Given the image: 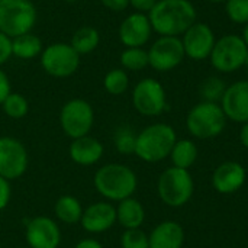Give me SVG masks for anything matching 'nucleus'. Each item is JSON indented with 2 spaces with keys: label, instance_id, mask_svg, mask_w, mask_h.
<instances>
[{
  "label": "nucleus",
  "instance_id": "f257e3e1",
  "mask_svg": "<svg viewBox=\"0 0 248 248\" xmlns=\"http://www.w3.org/2000/svg\"><path fill=\"white\" fill-rule=\"evenodd\" d=\"M198 13L190 0H157L148 19L160 36H180L195 22Z\"/></svg>",
  "mask_w": 248,
  "mask_h": 248
},
{
  "label": "nucleus",
  "instance_id": "f03ea898",
  "mask_svg": "<svg viewBox=\"0 0 248 248\" xmlns=\"http://www.w3.org/2000/svg\"><path fill=\"white\" fill-rule=\"evenodd\" d=\"M93 185L97 193L106 201L121 202L132 198L138 186V179L134 170L128 166L121 163H109L96 171Z\"/></svg>",
  "mask_w": 248,
  "mask_h": 248
},
{
  "label": "nucleus",
  "instance_id": "7ed1b4c3",
  "mask_svg": "<svg viewBox=\"0 0 248 248\" xmlns=\"http://www.w3.org/2000/svg\"><path fill=\"white\" fill-rule=\"evenodd\" d=\"M177 141L176 131L167 124H153L137 135L135 155L145 163H158L167 158Z\"/></svg>",
  "mask_w": 248,
  "mask_h": 248
},
{
  "label": "nucleus",
  "instance_id": "20e7f679",
  "mask_svg": "<svg viewBox=\"0 0 248 248\" xmlns=\"http://www.w3.org/2000/svg\"><path fill=\"white\" fill-rule=\"evenodd\" d=\"M187 131L199 140H209L221 135L227 126V116L219 103L205 102L195 105L186 116Z\"/></svg>",
  "mask_w": 248,
  "mask_h": 248
},
{
  "label": "nucleus",
  "instance_id": "39448f33",
  "mask_svg": "<svg viewBox=\"0 0 248 248\" xmlns=\"http://www.w3.org/2000/svg\"><path fill=\"white\" fill-rule=\"evenodd\" d=\"M38 19L32 0H0V32L15 38L32 32Z\"/></svg>",
  "mask_w": 248,
  "mask_h": 248
},
{
  "label": "nucleus",
  "instance_id": "423d86ee",
  "mask_svg": "<svg viewBox=\"0 0 248 248\" xmlns=\"http://www.w3.org/2000/svg\"><path fill=\"white\" fill-rule=\"evenodd\" d=\"M193 179L189 170L170 167L164 170L158 179L157 190L160 199L171 208H180L186 205L193 195Z\"/></svg>",
  "mask_w": 248,
  "mask_h": 248
},
{
  "label": "nucleus",
  "instance_id": "0eeeda50",
  "mask_svg": "<svg viewBox=\"0 0 248 248\" xmlns=\"http://www.w3.org/2000/svg\"><path fill=\"white\" fill-rule=\"evenodd\" d=\"M39 62L48 76L67 78L78 70L81 55L70 45V42H52L42 49Z\"/></svg>",
  "mask_w": 248,
  "mask_h": 248
},
{
  "label": "nucleus",
  "instance_id": "6e6552de",
  "mask_svg": "<svg viewBox=\"0 0 248 248\" xmlns=\"http://www.w3.org/2000/svg\"><path fill=\"white\" fill-rule=\"evenodd\" d=\"M247 54L248 46L243 36H238L235 33H227L217 39L209 61L217 71L230 74L246 65Z\"/></svg>",
  "mask_w": 248,
  "mask_h": 248
},
{
  "label": "nucleus",
  "instance_id": "1a4fd4ad",
  "mask_svg": "<svg viewBox=\"0 0 248 248\" xmlns=\"http://www.w3.org/2000/svg\"><path fill=\"white\" fill-rule=\"evenodd\" d=\"M60 124L62 132L71 138H81L90 134L94 124V110L84 99H71L64 103L60 112Z\"/></svg>",
  "mask_w": 248,
  "mask_h": 248
},
{
  "label": "nucleus",
  "instance_id": "9d476101",
  "mask_svg": "<svg viewBox=\"0 0 248 248\" xmlns=\"http://www.w3.org/2000/svg\"><path fill=\"white\" fill-rule=\"evenodd\" d=\"M132 105L142 116H158L167 108V97L163 84L151 77L140 80L132 90Z\"/></svg>",
  "mask_w": 248,
  "mask_h": 248
},
{
  "label": "nucleus",
  "instance_id": "9b49d317",
  "mask_svg": "<svg viewBox=\"0 0 248 248\" xmlns=\"http://www.w3.org/2000/svg\"><path fill=\"white\" fill-rule=\"evenodd\" d=\"M147 51L150 67L160 73L177 68L186 58L180 36H160Z\"/></svg>",
  "mask_w": 248,
  "mask_h": 248
},
{
  "label": "nucleus",
  "instance_id": "f8f14e48",
  "mask_svg": "<svg viewBox=\"0 0 248 248\" xmlns=\"http://www.w3.org/2000/svg\"><path fill=\"white\" fill-rule=\"evenodd\" d=\"M29 157L25 145L12 137H0V176L9 182L22 177L28 169Z\"/></svg>",
  "mask_w": 248,
  "mask_h": 248
},
{
  "label": "nucleus",
  "instance_id": "ddd939ff",
  "mask_svg": "<svg viewBox=\"0 0 248 248\" xmlns=\"http://www.w3.org/2000/svg\"><path fill=\"white\" fill-rule=\"evenodd\" d=\"M182 42L187 58L193 61H203L209 60L217 38L209 25L203 22H195L182 35Z\"/></svg>",
  "mask_w": 248,
  "mask_h": 248
},
{
  "label": "nucleus",
  "instance_id": "4468645a",
  "mask_svg": "<svg viewBox=\"0 0 248 248\" xmlns=\"http://www.w3.org/2000/svg\"><path fill=\"white\" fill-rule=\"evenodd\" d=\"M26 243L29 248H58L61 244V230L48 217H35L26 225Z\"/></svg>",
  "mask_w": 248,
  "mask_h": 248
},
{
  "label": "nucleus",
  "instance_id": "2eb2a0df",
  "mask_svg": "<svg viewBox=\"0 0 248 248\" xmlns=\"http://www.w3.org/2000/svg\"><path fill=\"white\" fill-rule=\"evenodd\" d=\"M153 26L148 19V15L134 12L128 15L121 26H119V41L125 48H132V46H144L151 35H153Z\"/></svg>",
  "mask_w": 248,
  "mask_h": 248
},
{
  "label": "nucleus",
  "instance_id": "dca6fc26",
  "mask_svg": "<svg viewBox=\"0 0 248 248\" xmlns=\"http://www.w3.org/2000/svg\"><path fill=\"white\" fill-rule=\"evenodd\" d=\"M227 119L244 124L248 121V80H238L227 86L219 102Z\"/></svg>",
  "mask_w": 248,
  "mask_h": 248
},
{
  "label": "nucleus",
  "instance_id": "f3484780",
  "mask_svg": "<svg viewBox=\"0 0 248 248\" xmlns=\"http://www.w3.org/2000/svg\"><path fill=\"white\" fill-rule=\"evenodd\" d=\"M80 222L90 234L106 232L116 224V208L110 202H96L84 209Z\"/></svg>",
  "mask_w": 248,
  "mask_h": 248
},
{
  "label": "nucleus",
  "instance_id": "a211bd4d",
  "mask_svg": "<svg viewBox=\"0 0 248 248\" xmlns=\"http://www.w3.org/2000/svg\"><path fill=\"white\" fill-rule=\"evenodd\" d=\"M247 171L237 161H225L217 167L212 176V185L222 195L235 193L246 183Z\"/></svg>",
  "mask_w": 248,
  "mask_h": 248
},
{
  "label": "nucleus",
  "instance_id": "6ab92c4d",
  "mask_svg": "<svg viewBox=\"0 0 248 248\" xmlns=\"http://www.w3.org/2000/svg\"><path fill=\"white\" fill-rule=\"evenodd\" d=\"M71 160L78 166H93L99 163L103 157L105 148L102 142L90 135L76 138L68 148Z\"/></svg>",
  "mask_w": 248,
  "mask_h": 248
},
{
  "label": "nucleus",
  "instance_id": "aec40b11",
  "mask_svg": "<svg viewBox=\"0 0 248 248\" xmlns=\"http://www.w3.org/2000/svg\"><path fill=\"white\" fill-rule=\"evenodd\" d=\"M150 248H182L185 243V231L176 221H164L158 224L148 235Z\"/></svg>",
  "mask_w": 248,
  "mask_h": 248
},
{
  "label": "nucleus",
  "instance_id": "412c9836",
  "mask_svg": "<svg viewBox=\"0 0 248 248\" xmlns=\"http://www.w3.org/2000/svg\"><path fill=\"white\" fill-rule=\"evenodd\" d=\"M145 221V209L134 198L124 199L116 206V222L122 225L125 230L140 228Z\"/></svg>",
  "mask_w": 248,
  "mask_h": 248
},
{
  "label": "nucleus",
  "instance_id": "4be33fe9",
  "mask_svg": "<svg viewBox=\"0 0 248 248\" xmlns=\"http://www.w3.org/2000/svg\"><path fill=\"white\" fill-rule=\"evenodd\" d=\"M42 49L44 46L41 38L32 32L12 38V54L19 60H33L35 57L41 55Z\"/></svg>",
  "mask_w": 248,
  "mask_h": 248
},
{
  "label": "nucleus",
  "instance_id": "5701e85b",
  "mask_svg": "<svg viewBox=\"0 0 248 248\" xmlns=\"http://www.w3.org/2000/svg\"><path fill=\"white\" fill-rule=\"evenodd\" d=\"M83 212H84V209H83L80 201L70 195H64L61 198H58L54 205V214H55L57 219L67 225L80 222Z\"/></svg>",
  "mask_w": 248,
  "mask_h": 248
},
{
  "label": "nucleus",
  "instance_id": "b1692460",
  "mask_svg": "<svg viewBox=\"0 0 248 248\" xmlns=\"http://www.w3.org/2000/svg\"><path fill=\"white\" fill-rule=\"evenodd\" d=\"M100 44V33L93 26H81L78 28L70 41V45L80 54L86 55L93 52Z\"/></svg>",
  "mask_w": 248,
  "mask_h": 248
},
{
  "label": "nucleus",
  "instance_id": "393cba45",
  "mask_svg": "<svg viewBox=\"0 0 248 248\" xmlns=\"http://www.w3.org/2000/svg\"><path fill=\"white\" fill-rule=\"evenodd\" d=\"M170 158L173 167L189 170L198 158V147L190 140H177L170 153Z\"/></svg>",
  "mask_w": 248,
  "mask_h": 248
},
{
  "label": "nucleus",
  "instance_id": "a878e982",
  "mask_svg": "<svg viewBox=\"0 0 248 248\" xmlns=\"http://www.w3.org/2000/svg\"><path fill=\"white\" fill-rule=\"evenodd\" d=\"M121 65L125 71H141L150 65L148 51L144 46L125 48L119 57Z\"/></svg>",
  "mask_w": 248,
  "mask_h": 248
},
{
  "label": "nucleus",
  "instance_id": "bb28decb",
  "mask_svg": "<svg viewBox=\"0 0 248 248\" xmlns=\"http://www.w3.org/2000/svg\"><path fill=\"white\" fill-rule=\"evenodd\" d=\"M105 90L112 96L124 94L129 87V76L124 68H112L103 78Z\"/></svg>",
  "mask_w": 248,
  "mask_h": 248
},
{
  "label": "nucleus",
  "instance_id": "cd10ccee",
  "mask_svg": "<svg viewBox=\"0 0 248 248\" xmlns=\"http://www.w3.org/2000/svg\"><path fill=\"white\" fill-rule=\"evenodd\" d=\"M3 112L6 113V116L12 118V119H22L28 115L29 112V103L26 100V97L20 93H15L12 92L4 102L1 103Z\"/></svg>",
  "mask_w": 248,
  "mask_h": 248
},
{
  "label": "nucleus",
  "instance_id": "c85d7f7f",
  "mask_svg": "<svg viewBox=\"0 0 248 248\" xmlns=\"http://www.w3.org/2000/svg\"><path fill=\"white\" fill-rule=\"evenodd\" d=\"M227 84L219 77H209L206 78L201 86V96L205 102H221L224 93H225Z\"/></svg>",
  "mask_w": 248,
  "mask_h": 248
},
{
  "label": "nucleus",
  "instance_id": "c756f323",
  "mask_svg": "<svg viewBox=\"0 0 248 248\" xmlns=\"http://www.w3.org/2000/svg\"><path fill=\"white\" fill-rule=\"evenodd\" d=\"M137 135L131 128H119L115 134V147L121 154H135Z\"/></svg>",
  "mask_w": 248,
  "mask_h": 248
},
{
  "label": "nucleus",
  "instance_id": "7c9ffc66",
  "mask_svg": "<svg viewBox=\"0 0 248 248\" xmlns=\"http://www.w3.org/2000/svg\"><path fill=\"white\" fill-rule=\"evenodd\" d=\"M225 12L234 23H248V0H228L225 3Z\"/></svg>",
  "mask_w": 248,
  "mask_h": 248
},
{
  "label": "nucleus",
  "instance_id": "2f4dec72",
  "mask_svg": "<svg viewBox=\"0 0 248 248\" xmlns=\"http://www.w3.org/2000/svg\"><path fill=\"white\" fill-rule=\"evenodd\" d=\"M121 246L122 248H150L148 235L140 228L125 230L121 238Z\"/></svg>",
  "mask_w": 248,
  "mask_h": 248
},
{
  "label": "nucleus",
  "instance_id": "473e14b6",
  "mask_svg": "<svg viewBox=\"0 0 248 248\" xmlns=\"http://www.w3.org/2000/svg\"><path fill=\"white\" fill-rule=\"evenodd\" d=\"M13 57L12 54V38L0 32V67Z\"/></svg>",
  "mask_w": 248,
  "mask_h": 248
},
{
  "label": "nucleus",
  "instance_id": "72a5a7b5",
  "mask_svg": "<svg viewBox=\"0 0 248 248\" xmlns=\"http://www.w3.org/2000/svg\"><path fill=\"white\" fill-rule=\"evenodd\" d=\"M12 199V186L10 182L0 176V211L7 208L9 202Z\"/></svg>",
  "mask_w": 248,
  "mask_h": 248
},
{
  "label": "nucleus",
  "instance_id": "f704fd0d",
  "mask_svg": "<svg viewBox=\"0 0 248 248\" xmlns=\"http://www.w3.org/2000/svg\"><path fill=\"white\" fill-rule=\"evenodd\" d=\"M12 93V83L9 76L0 68V106L4 102V99Z\"/></svg>",
  "mask_w": 248,
  "mask_h": 248
},
{
  "label": "nucleus",
  "instance_id": "c9c22d12",
  "mask_svg": "<svg viewBox=\"0 0 248 248\" xmlns=\"http://www.w3.org/2000/svg\"><path fill=\"white\" fill-rule=\"evenodd\" d=\"M157 0H129V6L135 9V12L148 15L150 10L155 6Z\"/></svg>",
  "mask_w": 248,
  "mask_h": 248
},
{
  "label": "nucleus",
  "instance_id": "e433bc0d",
  "mask_svg": "<svg viewBox=\"0 0 248 248\" xmlns=\"http://www.w3.org/2000/svg\"><path fill=\"white\" fill-rule=\"evenodd\" d=\"M100 3L112 12H124L129 6V0H100Z\"/></svg>",
  "mask_w": 248,
  "mask_h": 248
},
{
  "label": "nucleus",
  "instance_id": "4c0bfd02",
  "mask_svg": "<svg viewBox=\"0 0 248 248\" xmlns=\"http://www.w3.org/2000/svg\"><path fill=\"white\" fill-rule=\"evenodd\" d=\"M74 248H103V246L97 241V240H93V238H84L81 241H78Z\"/></svg>",
  "mask_w": 248,
  "mask_h": 248
},
{
  "label": "nucleus",
  "instance_id": "58836bf2",
  "mask_svg": "<svg viewBox=\"0 0 248 248\" xmlns=\"http://www.w3.org/2000/svg\"><path fill=\"white\" fill-rule=\"evenodd\" d=\"M240 141H241V144L248 148V121L247 122H244L243 124V126H241V131H240Z\"/></svg>",
  "mask_w": 248,
  "mask_h": 248
},
{
  "label": "nucleus",
  "instance_id": "ea45409f",
  "mask_svg": "<svg viewBox=\"0 0 248 248\" xmlns=\"http://www.w3.org/2000/svg\"><path fill=\"white\" fill-rule=\"evenodd\" d=\"M243 39H244L246 45L248 46V23L247 25H244V31H243Z\"/></svg>",
  "mask_w": 248,
  "mask_h": 248
},
{
  "label": "nucleus",
  "instance_id": "a19ab883",
  "mask_svg": "<svg viewBox=\"0 0 248 248\" xmlns=\"http://www.w3.org/2000/svg\"><path fill=\"white\" fill-rule=\"evenodd\" d=\"M208 1H211V3H227L228 0H208Z\"/></svg>",
  "mask_w": 248,
  "mask_h": 248
},
{
  "label": "nucleus",
  "instance_id": "79ce46f5",
  "mask_svg": "<svg viewBox=\"0 0 248 248\" xmlns=\"http://www.w3.org/2000/svg\"><path fill=\"white\" fill-rule=\"evenodd\" d=\"M246 67L248 68V54H247V58H246Z\"/></svg>",
  "mask_w": 248,
  "mask_h": 248
},
{
  "label": "nucleus",
  "instance_id": "37998d69",
  "mask_svg": "<svg viewBox=\"0 0 248 248\" xmlns=\"http://www.w3.org/2000/svg\"><path fill=\"white\" fill-rule=\"evenodd\" d=\"M20 248H29V247H20Z\"/></svg>",
  "mask_w": 248,
  "mask_h": 248
}]
</instances>
